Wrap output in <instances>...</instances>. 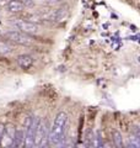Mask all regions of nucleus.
<instances>
[{"label": "nucleus", "instance_id": "nucleus-13", "mask_svg": "<svg viewBox=\"0 0 140 148\" xmlns=\"http://www.w3.org/2000/svg\"><path fill=\"white\" fill-rule=\"evenodd\" d=\"M25 6H32L33 5V0H20Z\"/></svg>", "mask_w": 140, "mask_h": 148}, {"label": "nucleus", "instance_id": "nucleus-8", "mask_svg": "<svg viewBox=\"0 0 140 148\" xmlns=\"http://www.w3.org/2000/svg\"><path fill=\"white\" fill-rule=\"evenodd\" d=\"M17 64L22 69H29L33 64V58L30 54H21L17 57Z\"/></svg>", "mask_w": 140, "mask_h": 148}, {"label": "nucleus", "instance_id": "nucleus-2", "mask_svg": "<svg viewBox=\"0 0 140 148\" xmlns=\"http://www.w3.org/2000/svg\"><path fill=\"white\" fill-rule=\"evenodd\" d=\"M48 143V127L44 120L38 119L35 131V143L33 147H43Z\"/></svg>", "mask_w": 140, "mask_h": 148}, {"label": "nucleus", "instance_id": "nucleus-4", "mask_svg": "<svg viewBox=\"0 0 140 148\" xmlns=\"http://www.w3.org/2000/svg\"><path fill=\"white\" fill-rule=\"evenodd\" d=\"M38 119L36 117H27L25 122V143L23 146L26 147H33L35 143V131H36V125Z\"/></svg>", "mask_w": 140, "mask_h": 148}, {"label": "nucleus", "instance_id": "nucleus-12", "mask_svg": "<svg viewBox=\"0 0 140 148\" xmlns=\"http://www.w3.org/2000/svg\"><path fill=\"white\" fill-rule=\"evenodd\" d=\"M12 51V48L5 42H0V53L1 54H7Z\"/></svg>", "mask_w": 140, "mask_h": 148}, {"label": "nucleus", "instance_id": "nucleus-11", "mask_svg": "<svg viewBox=\"0 0 140 148\" xmlns=\"http://www.w3.org/2000/svg\"><path fill=\"white\" fill-rule=\"evenodd\" d=\"M127 145H128V147H140V141L134 135H132L128 138V143H127Z\"/></svg>", "mask_w": 140, "mask_h": 148}, {"label": "nucleus", "instance_id": "nucleus-9", "mask_svg": "<svg viewBox=\"0 0 140 148\" xmlns=\"http://www.w3.org/2000/svg\"><path fill=\"white\" fill-rule=\"evenodd\" d=\"M25 143V132L22 130H15V136H14V147H21Z\"/></svg>", "mask_w": 140, "mask_h": 148}, {"label": "nucleus", "instance_id": "nucleus-6", "mask_svg": "<svg viewBox=\"0 0 140 148\" xmlns=\"http://www.w3.org/2000/svg\"><path fill=\"white\" fill-rule=\"evenodd\" d=\"M14 136H15V128L11 125L4 126V131L1 138H0V146L1 147H11L14 143Z\"/></svg>", "mask_w": 140, "mask_h": 148}, {"label": "nucleus", "instance_id": "nucleus-15", "mask_svg": "<svg viewBox=\"0 0 140 148\" xmlns=\"http://www.w3.org/2000/svg\"><path fill=\"white\" fill-rule=\"evenodd\" d=\"M3 131H4V125L0 123V138H1V135H3Z\"/></svg>", "mask_w": 140, "mask_h": 148}, {"label": "nucleus", "instance_id": "nucleus-10", "mask_svg": "<svg viewBox=\"0 0 140 148\" xmlns=\"http://www.w3.org/2000/svg\"><path fill=\"white\" fill-rule=\"evenodd\" d=\"M113 141H114V145L117 147H122L123 146V138H122V135L119 132H113Z\"/></svg>", "mask_w": 140, "mask_h": 148}, {"label": "nucleus", "instance_id": "nucleus-3", "mask_svg": "<svg viewBox=\"0 0 140 148\" xmlns=\"http://www.w3.org/2000/svg\"><path fill=\"white\" fill-rule=\"evenodd\" d=\"M11 25L17 31H21L26 35H37L39 32V26L33 21H26L22 18H15L11 21Z\"/></svg>", "mask_w": 140, "mask_h": 148}, {"label": "nucleus", "instance_id": "nucleus-1", "mask_svg": "<svg viewBox=\"0 0 140 148\" xmlns=\"http://www.w3.org/2000/svg\"><path fill=\"white\" fill-rule=\"evenodd\" d=\"M68 125V115L62 111L55 116L52 128L48 133V142L52 146H59L62 145V142L64 141L65 136V130H67Z\"/></svg>", "mask_w": 140, "mask_h": 148}, {"label": "nucleus", "instance_id": "nucleus-7", "mask_svg": "<svg viewBox=\"0 0 140 148\" xmlns=\"http://www.w3.org/2000/svg\"><path fill=\"white\" fill-rule=\"evenodd\" d=\"M23 8H25V5H23L20 0H7L6 5H5V9L11 14L21 12L23 10Z\"/></svg>", "mask_w": 140, "mask_h": 148}, {"label": "nucleus", "instance_id": "nucleus-14", "mask_svg": "<svg viewBox=\"0 0 140 148\" xmlns=\"http://www.w3.org/2000/svg\"><path fill=\"white\" fill-rule=\"evenodd\" d=\"M133 135L140 141V127H135V130L133 131Z\"/></svg>", "mask_w": 140, "mask_h": 148}, {"label": "nucleus", "instance_id": "nucleus-16", "mask_svg": "<svg viewBox=\"0 0 140 148\" xmlns=\"http://www.w3.org/2000/svg\"><path fill=\"white\" fill-rule=\"evenodd\" d=\"M59 1H62V0H48V3H50V4H54V3H59Z\"/></svg>", "mask_w": 140, "mask_h": 148}, {"label": "nucleus", "instance_id": "nucleus-5", "mask_svg": "<svg viewBox=\"0 0 140 148\" xmlns=\"http://www.w3.org/2000/svg\"><path fill=\"white\" fill-rule=\"evenodd\" d=\"M5 37L11 42L21 46H31L33 43V40L30 37V35H26L21 31H9L6 32Z\"/></svg>", "mask_w": 140, "mask_h": 148}]
</instances>
